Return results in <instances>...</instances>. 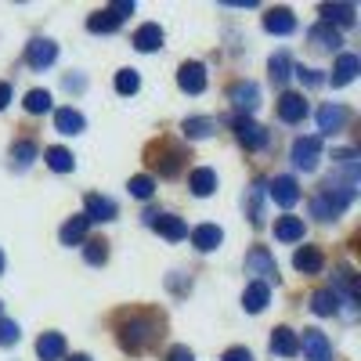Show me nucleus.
Instances as JSON below:
<instances>
[{"label": "nucleus", "mask_w": 361, "mask_h": 361, "mask_svg": "<svg viewBox=\"0 0 361 361\" xmlns=\"http://www.w3.org/2000/svg\"><path fill=\"white\" fill-rule=\"evenodd\" d=\"M33 156H37V145L33 141H18L15 145V166L18 170H25L29 163H33Z\"/></svg>", "instance_id": "39"}, {"label": "nucleus", "mask_w": 361, "mask_h": 361, "mask_svg": "<svg viewBox=\"0 0 361 361\" xmlns=\"http://www.w3.org/2000/svg\"><path fill=\"white\" fill-rule=\"evenodd\" d=\"M311 44H314V47H322V51H336V47L343 44V40H340V33H336L333 25L318 22V25L311 29Z\"/></svg>", "instance_id": "28"}, {"label": "nucleus", "mask_w": 361, "mask_h": 361, "mask_svg": "<svg viewBox=\"0 0 361 361\" xmlns=\"http://www.w3.org/2000/svg\"><path fill=\"white\" fill-rule=\"evenodd\" d=\"M177 87L185 90V94H202L206 90V69L199 62H185L177 69Z\"/></svg>", "instance_id": "7"}, {"label": "nucleus", "mask_w": 361, "mask_h": 361, "mask_svg": "<svg viewBox=\"0 0 361 361\" xmlns=\"http://www.w3.org/2000/svg\"><path fill=\"white\" fill-rule=\"evenodd\" d=\"M83 206H87V214H83V217H87V224H90V221L105 224V221H112V217H116V202H112V199H105V195H87V202H83Z\"/></svg>", "instance_id": "13"}, {"label": "nucleus", "mask_w": 361, "mask_h": 361, "mask_svg": "<svg viewBox=\"0 0 361 361\" xmlns=\"http://www.w3.org/2000/svg\"><path fill=\"white\" fill-rule=\"evenodd\" d=\"M83 235H87V217H73V221H66V224H62V231H58V238H62L66 246L83 243Z\"/></svg>", "instance_id": "32"}, {"label": "nucleus", "mask_w": 361, "mask_h": 361, "mask_svg": "<svg viewBox=\"0 0 361 361\" xmlns=\"http://www.w3.org/2000/svg\"><path fill=\"white\" fill-rule=\"evenodd\" d=\"M293 264H296V271H304V275H318L322 264H325V257H322L318 246H304V250H296Z\"/></svg>", "instance_id": "22"}, {"label": "nucleus", "mask_w": 361, "mask_h": 361, "mask_svg": "<svg viewBox=\"0 0 361 361\" xmlns=\"http://www.w3.org/2000/svg\"><path fill=\"white\" fill-rule=\"evenodd\" d=\"M361 69V58L357 54H340V62L333 66V87H347Z\"/></svg>", "instance_id": "19"}, {"label": "nucleus", "mask_w": 361, "mask_h": 361, "mask_svg": "<svg viewBox=\"0 0 361 361\" xmlns=\"http://www.w3.org/2000/svg\"><path fill=\"white\" fill-rule=\"evenodd\" d=\"M54 127H58V134H80L83 130V116L76 109H58L54 112Z\"/></svg>", "instance_id": "29"}, {"label": "nucleus", "mask_w": 361, "mask_h": 361, "mask_svg": "<svg viewBox=\"0 0 361 361\" xmlns=\"http://www.w3.org/2000/svg\"><path fill=\"white\" fill-rule=\"evenodd\" d=\"M127 15H134V4H127V0H116L112 8H105V11H94L87 18V29L90 33H112V29L123 22Z\"/></svg>", "instance_id": "3"}, {"label": "nucleus", "mask_w": 361, "mask_h": 361, "mask_svg": "<svg viewBox=\"0 0 361 361\" xmlns=\"http://www.w3.org/2000/svg\"><path fill=\"white\" fill-rule=\"evenodd\" d=\"M289 69H293V66H289V54H286V51H279L275 58H271V80H275L279 87L289 80Z\"/></svg>", "instance_id": "36"}, {"label": "nucleus", "mask_w": 361, "mask_h": 361, "mask_svg": "<svg viewBox=\"0 0 361 361\" xmlns=\"http://www.w3.org/2000/svg\"><path fill=\"white\" fill-rule=\"evenodd\" d=\"M69 361H90V357H87V354H73Z\"/></svg>", "instance_id": "46"}, {"label": "nucleus", "mask_w": 361, "mask_h": 361, "mask_svg": "<svg viewBox=\"0 0 361 361\" xmlns=\"http://www.w3.org/2000/svg\"><path fill=\"white\" fill-rule=\"evenodd\" d=\"M279 116L286 119V123H300V119L307 116V102H304V94H282L279 98Z\"/></svg>", "instance_id": "15"}, {"label": "nucleus", "mask_w": 361, "mask_h": 361, "mask_svg": "<svg viewBox=\"0 0 361 361\" xmlns=\"http://www.w3.org/2000/svg\"><path fill=\"white\" fill-rule=\"evenodd\" d=\"M214 119H185V134L188 137H206V134H214Z\"/></svg>", "instance_id": "38"}, {"label": "nucleus", "mask_w": 361, "mask_h": 361, "mask_svg": "<svg viewBox=\"0 0 361 361\" xmlns=\"http://www.w3.org/2000/svg\"><path fill=\"white\" fill-rule=\"evenodd\" d=\"M116 336H119V347L123 350L141 354L148 343H156L163 336V318L156 311H119L116 314Z\"/></svg>", "instance_id": "1"}, {"label": "nucleus", "mask_w": 361, "mask_h": 361, "mask_svg": "<svg viewBox=\"0 0 361 361\" xmlns=\"http://www.w3.org/2000/svg\"><path fill=\"white\" fill-rule=\"evenodd\" d=\"M170 361H195V354H192L188 347H173V350H170Z\"/></svg>", "instance_id": "44"}, {"label": "nucleus", "mask_w": 361, "mask_h": 361, "mask_svg": "<svg viewBox=\"0 0 361 361\" xmlns=\"http://www.w3.org/2000/svg\"><path fill=\"white\" fill-rule=\"evenodd\" d=\"M44 159H47V166L54 170V173H69L73 166H76V159H73V152H69V148H47V152H44Z\"/></svg>", "instance_id": "30"}, {"label": "nucleus", "mask_w": 361, "mask_h": 361, "mask_svg": "<svg viewBox=\"0 0 361 361\" xmlns=\"http://www.w3.org/2000/svg\"><path fill=\"white\" fill-rule=\"evenodd\" d=\"M336 304H340V296L333 293V289H318L314 296H311V311L314 314H322V318H329L336 311Z\"/></svg>", "instance_id": "31"}, {"label": "nucleus", "mask_w": 361, "mask_h": 361, "mask_svg": "<svg viewBox=\"0 0 361 361\" xmlns=\"http://www.w3.org/2000/svg\"><path fill=\"white\" fill-rule=\"evenodd\" d=\"M18 325L15 322H8V318H0V347H11V343H18Z\"/></svg>", "instance_id": "41"}, {"label": "nucleus", "mask_w": 361, "mask_h": 361, "mask_svg": "<svg viewBox=\"0 0 361 361\" xmlns=\"http://www.w3.org/2000/svg\"><path fill=\"white\" fill-rule=\"evenodd\" d=\"M51 109V94L47 90H29L25 94V112H47Z\"/></svg>", "instance_id": "37"}, {"label": "nucleus", "mask_w": 361, "mask_h": 361, "mask_svg": "<svg viewBox=\"0 0 361 361\" xmlns=\"http://www.w3.org/2000/svg\"><path fill=\"white\" fill-rule=\"evenodd\" d=\"M267 192H271V199H275L279 206H286V209L300 199V188H296V180H293V177H275Z\"/></svg>", "instance_id": "16"}, {"label": "nucleus", "mask_w": 361, "mask_h": 361, "mask_svg": "<svg viewBox=\"0 0 361 361\" xmlns=\"http://www.w3.org/2000/svg\"><path fill=\"white\" fill-rule=\"evenodd\" d=\"M260 199H264V185H253V188H250V221H253V224H264Z\"/></svg>", "instance_id": "40"}, {"label": "nucleus", "mask_w": 361, "mask_h": 361, "mask_svg": "<svg viewBox=\"0 0 361 361\" xmlns=\"http://www.w3.org/2000/svg\"><path fill=\"white\" fill-rule=\"evenodd\" d=\"M134 47H137V51H156V47H163V29H159L156 22H145L137 33H134Z\"/></svg>", "instance_id": "24"}, {"label": "nucleus", "mask_w": 361, "mask_h": 361, "mask_svg": "<svg viewBox=\"0 0 361 361\" xmlns=\"http://www.w3.org/2000/svg\"><path fill=\"white\" fill-rule=\"evenodd\" d=\"M0 275H4V253H0Z\"/></svg>", "instance_id": "47"}, {"label": "nucleus", "mask_w": 361, "mask_h": 361, "mask_svg": "<svg viewBox=\"0 0 361 361\" xmlns=\"http://www.w3.org/2000/svg\"><path fill=\"white\" fill-rule=\"evenodd\" d=\"M148 224H152L163 238H170V243H177V238L188 235V224L180 217H173V214H148Z\"/></svg>", "instance_id": "9"}, {"label": "nucleus", "mask_w": 361, "mask_h": 361, "mask_svg": "<svg viewBox=\"0 0 361 361\" xmlns=\"http://www.w3.org/2000/svg\"><path fill=\"white\" fill-rule=\"evenodd\" d=\"M267 300H271V286H267V282H250V289H246V296H243V307H246L250 314H260V311L267 307Z\"/></svg>", "instance_id": "18"}, {"label": "nucleus", "mask_w": 361, "mask_h": 361, "mask_svg": "<svg viewBox=\"0 0 361 361\" xmlns=\"http://www.w3.org/2000/svg\"><path fill=\"white\" fill-rule=\"evenodd\" d=\"M0 311H4V304H0Z\"/></svg>", "instance_id": "48"}, {"label": "nucleus", "mask_w": 361, "mask_h": 361, "mask_svg": "<svg viewBox=\"0 0 361 361\" xmlns=\"http://www.w3.org/2000/svg\"><path fill=\"white\" fill-rule=\"evenodd\" d=\"M221 361H253V354H250L246 347H228Z\"/></svg>", "instance_id": "42"}, {"label": "nucleus", "mask_w": 361, "mask_h": 361, "mask_svg": "<svg viewBox=\"0 0 361 361\" xmlns=\"http://www.w3.org/2000/svg\"><path fill=\"white\" fill-rule=\"evenodd\" d=\"M221 238H224V231H221L217 224H199V228L192 231V243H195V250H202V253L217 250Z\"/></svg>", "instance_id": "21"}, {"label": "nucleus", "mask_w": 361, "mask_h": 361, "mask_svg": "<svg viewBox=\"0 0 361 361\" xmlns=\"http://www.w3.org/2000/svg\"><path fill=\"white\" fill-rule=\"evenodd\" d=\"M275 238L279 243H300V238H304V221L300 217H279L275 221Z\"/></svg>", "instance_id": "26"}, {"label": "nucleus", "mask_w": 361, "mask_h": 361, "mask_svg": "<svg viewBox=\"0 0 361 361\" xmlns=\"http://www.w3.org/2000/svg\"><path fill=\"white\" fill-rule=\"evenodd\" d=\"M300 350H304V357H307V361H333V347H329L325 333H318V329H304Z\"/></svg>", "instance_id": "5"}, {"label": "nucleus", "mask_w": 361, "mask_h": 361, "mask_svg": "<svg viewBox=\"0 0 361 361\" xmlns=\"http://www.w3.org/2000/svg\"><path fill=\"white\" fill-rule=\"evenodd\" d=\"M347 119H350V112L343 105H325V109H318V130L322 134H336Z\"/></svg>", "instance_id": "12"}, {"label": "nucleus", "mask_w": 361, "mask_h": 361, "mask_svg": "<svg viewBox=\"0 0 361 361\" xmlns=\"http://www.w3.org/2000/svg\"><path fill=\"white\" fill-rule=\"evenodd\" d=\"M54 58H58V44L54 40H33V44L25 47V62L33 66V69H47Z\"/></svg>", "instance_id": "10"}, {"label": "nucleus", "mask_w": 361, "mask_h": 361, "mask_svg": "<svg viewBox=\"0 0 361 361\" xmlns=\"http://www.w3.org/2000/svg\"><path fill=\"white\" fill-rule=\"evenodd\" d=\"M318 156H322V137H300L293 145V166H300V170H314Z\"/></svg>", "instance_id": "6"}, {"label": "nucleus", "mask_w": 361, "mask_h": 361, "mask_svg": "<svg viewBox=\"0 0 361 361\" xmlns=\"http://www.w3.org/2000/svg\"><path fill=\"white\" fill-rule=\"evenodd\" d=\"M228 98H231V105H235L238 112H253V109L260 105V90H257V83H235V87L228 90Z\"/></svg>", "instance_id": "11"}, {"label": "nucleus", "mask_w": 361, "mask_h": 361, "mask_svg": "<svg viewBox=\"0 0 361 361\" xmlns=\"http://www.w3.org/2000/svg\"><path fill=\"white\" fill-rule=\"evenodd\" d=\"M296 76H300V83H307V87H318L322 83V73L318 69H296Z\"/></svg>", "instance_id": "43"}, {"label": "nucleus", "mask_w": 361, "mask_h": 361, "mask_svg": "<svg viewBox=\"0 0 361 361\" xmlns=\"http://www.w3.org/2000/svg\"><path fill=\"white\" fill-rule=\"evenodd\" d=\"M264 29H267V33L286 37V33H293V29H296V18H293L289 8H271V11L264 15Z\"/></svg>", "instance_id": "14"}, {"label": "nucleus", "mask_w": 361, "mask_h": 361, "mask_svg": "<svg viewBox=\"0 0 361 361\" xmlns=\"http://www.w3.org/2000/svg\"><path fill=\"white\" fill-rule=\"evenodd\" d=\"M83 257H87V264H105L109 260V243H105V238H90V243L83 246Z\"/></svg>", "instance_id": "33"}, {"label": "nucleus", "mask_w": 361, "mask_h": 361, "mask_svg": "<svg viewBox=\"0 0 361 361\" xmlns=\"http://www.w3.org/2000/svg\"><path fill=\"white\" fill-rule=\"evenodd\" d=\"M350 199H354L350 192L325 185V188L314 195V202H311V214H314L318 221H336V217L343 214V209H347V202H350Z\"/></svg>", "instance_id": "2"}, {"label": "nucleus", "mask_w": 361, "mask_h": 361, "mask_svg": "<svg viewBox=\"0 0 361 361\" xmlns=\"http://www.w3.org/2000/svg\"><path fill=\"white\" fill-rule=\"evenodd\" d=\"M8 102H11V87H8V83H0V109H4Z\"/></svg>", "instance_id": "45"}, {"label": "nucleus", "mask_w": 361, "mask_h": 361, "mask_svg": "<svg viewBox=\"0 0 361 361\" xmlns=\"http://www.w3.org/2000/svg\"><path fill=\"white\" fill-rule=\"evenodd\" d=\"M37 354L44 357V361H58L66 354V340H62V333H44L40 340H37Z\"/></svg>", "instance_id": "25"}, {"label": "nucleus", "mask_w": 361, "mask_h": 361, "mask_svg": "<svg viewBox=\"0 0 361 361\" xmlns=\"http://www.w3.org/2000/svg\"><path fill=\"white\" fill-rule=\"evenodd\" d=\"M137 87H141V76L134 69H119L116 73V90L119 94H137Z\"/></svg>", "instance_id": "34"}, {"label": "nucleus", "mask_w": 361, "mask_h": 361, "mask_svg": "<svg viewBox=\"0 0 361 361\" xmlns=\"http://www.w3.org/2000/svg\"><path fill=\"white\" fill-rule=\"evenodd\" d=\"M127 188H130L134 199H148V195L156 192V180L148 177V173H137V177H130V185H127Z\"/></svg>", "instance_id": "35"}, {"label": "nucleus", "mask_w": 361, "mask_h": 361, "mask_svg": "<svg viewBox=\"0 0 361 361\" xmlns=\"http://www.w3.org/2000/svg\"><path fill=\"white\" fill-rule=\"evenodd\" d=\"M188 188L199 195V199H206V195H214L217 192V173L209 170V166H199V170H192V180H188Z\"/></svg>", "instance_id": "20"}, {"label": "nucleus", "mask_w": 361, "mask_h": 361, "mask_svg": "<svg viewBox=\"0 0 361 361\" xmlns=\"http://www.w3.org/2000/svg\"><path fill=\"white\" fill-rule=\"evenodd\" d=\"M271 350L282 354V357H293V354H300V336L282 325V329H275V336H271Z\"/></svg>", "instance_id": "23"}, {"label": "nucleus", "mask_w": 361, "mask_h": 361, "mask_svg": "<svg viewBox=\"0 0 361 361\" xmlns=\"http://www.w3.org/2000/svg\"><path fill=\"white\" fill-rule=\"evenodd\" d=\"M231 127H235V137L243 141L246 148H264L267 145V130L260 123H253V119H246V116H238Z\"/></svg>", "instance_id": "8"}, {"label": "nucleus", "mask_w": 361, "mask_h": 361, "mask_svg": "<svg viewBox=\"0 0 361 361\" xmlns=\"http://www.w3.org/2000/svg\"><path fill=\"white\" fill-rule=\"evenodd\" d=\"M180 159H185V152H180L177 145H170V141H159V145L148 148V163H152L163 177H173L180 170Z\"/></svg>", "instance_id": "4"}, {"label": "nucleus", "mask_w": 361, "mask_h": 361, "mask_svg": "<svg viewBox=\"0 0 361 361\" xmlns=\"http://www.w3.org/2000/svg\"><path fill=\"white\" fill-rule=\"evenodd\" d=\"M246 271H250V275H279V267H275V257H271L267 250H250V257H246Z\"/></svg>", "instance_id": "17"}, {"label": "nucleus", "mask_w": 361, "mask_h": 361, "mask_svg": "<svg viewBox=\"0 0 361 361\" xmlns=\"http://www.w3.org/2000/svg\"><path fill=\"white\" fill-rule=\"evenodd\" d=\"M322 22L325 25H354V4H322Z\"/></svg>", "instance_id": "27"}]
</instances>
